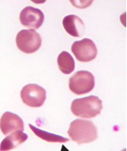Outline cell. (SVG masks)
Segmentation results:
<instances>
[{
    "mask_svg": "<svg viewBox=\"0 0 127 151\" xmlns=\"http://www.w3.org/2000/svg\"><path fill=\"white\" fill-rule=\"evenodd\" d=\"M68 134L73 141L81 145L95 141L98 129L93 122L78 119L70 124Z\"/></svg>",
    "mask_w": 127,
    "mask_h": 151,
    "instance_id": "obj_1",
    "label": "cell"
},
{
    "mask_svg": "<svg viewBox=\"0 0 127 151\" xmlns=\"http://www.w3.org/2000/svg\"><path fill=\"white\" fill-rule=\"evenodd\" d=\"M103 101L95 95L75 99L72 102L71 110L75 116L82 118H94L100 114Z\"/></svg>",
    "mask_w": 127,
    "mask_h": 151,
    "instance_id": "obj_2",
    "label": "cell"
},
{
    "mask_svg": "<svg viewBox=\"0 0 127 151\" xmlns=\"http://www.w3.org/2000/svg\"><path fill=\"white\" fill-rule=\"evenodd\" d=\"M70 91L76 95L90 93L95 87V77L88 71H78L70 77L69 81Z\"/></svg>",
    "mask_w": 127,
    "mask_h": 151,
    "instance_id": "obj_3",
    "label": "cell"
},
{
    "mask_svg": "<svg viewBox=\"0 0 127 151\" xmlns=\"http://www.w3.org/2000/svg\"><path fill=\"white\" fill-rule=\"evenodd\" d=\"M16 43L19 50L26 54L37 51L42 45L40 34L34 30H21L16 37Z\"/></svg>",
    "mask_w": 127,
    "mask_h": 151,
    "instance_id": "obj_4",
    "label": "cell"
},
{
    "mask_svg": "<svg viewBox=\"0 0 127 151\" xmlns=\"http://www.w3.org/2000/svg\"><path fill=\"white\" fill-rule=\"evenodd\" d=\"M21 98L27 106L40 107L46 100V91L37 84H28L21 90Z\"/></svg>",
    "mask_w": 127,
    "mask_h": 151,
    "instance_id": "obj_5",
    "label": "cell"
},
{
    "mask_svg": "<svg viewBox=\"0 0 127 151\" xmlns=\"http://www.w3.org/2000/svg\"><path fill=\"white\" fill-rule=\"evenodd\" d=\"M71 51L77 60L81 62H88L95 59L98 49L92 40L83 38L76 41L71 46Z\"/></svg>",
    "mask_w": 127,
    "mask_h": 151,
    "instance_id": "obj_6",
    "label": "cell"
},
{
    "mask_svg": "<svg viewBox=\"0 0 127 151\" xmlns=\"http://www.w3.org/2000/svg\"><path fill=\"white\" fill-rule=\"evenodd\" d=\"M44 19V14L42 11L33 6L25 7L19 16L21 24L34 30L40 28L43 23Z\"/></svg>",
    "mask_w": 127,
    "mask_h": 151,
    "instance_id": "obj_7",
    "label": "cell"
},
{
    "mask_svg": "<svg viewBox=\"0 0 127 151\" xmlns=\"http://www.w3.org/2000/svg\"><path fill=\"white\" fill-rule=\"evenodd\" d=\"M0 129L4 135H7L16 131L23 132L24 130V124L17 114L6 112L0 119Z\"/></svg>",
    "mask_w": 127,
    "mask_h": 151,
    "instance_id": "obj_8",
    "label": "cell"
},
{
    "mask_svg": "<svg viewBox=\"0 0 127 151\" xmlns=\"http://www.w3.org/2000/svg\"><path fill=\"white\" fill-rule=\"evenodd\" d=\"M64 30L73 37H80L85 31L83 21L76 15H69L64 18L62 21Z\"/></svg>",
    "mask_w": 127,
    "mask_h": 151,
    "instance_id": "obj_9",
    "label": "cell"
},
{
    "mask_svg": "<svg viewBox=\"0 0 127 151\" xmlns=\"http://www.w3.org/2000/svg\"><path fill=\"white\" fill-rule=\"evenodd\" d=\"M28 139V135L21 131H16L1 141L0 151H9L17 148Z\"/></svg>",
    "mask_w": 127,
    "mask_h": 151,
    "instance_id": "obj_10",
    "label": "cell"
},
{
    "mask_svg": "<svg viewBox=\"0 0 127 151\" xmlns=\"http://www.w3.org/2000/svg\"><path fill=\"white\" fill-rule=\"evenodd\" d=\"M59 69L64 74H70L75 69V62L73 57L67 52L64 51L59 55L57 58Z\"/></svg>",
    "mask_w": 127,
    "mask_h": 151,
    "instance_id": "obj_11",
    "label": "cell"
},
{
    "mask_svg": "<svg viewBox=\"0 0 127 151\" xmlns=\"http://www.w3.org/2000/svg\"><path fill=\"white\" fill-rule=\"evenodd\" d=\"M29 127L37 137L40 138L41 139L44 140V141L51 142V143H65V142H68L69 141V138L41 130L40 129L37 128V127H34L32 124H29Z\"/></svg>",
    "mask_w": 127,
    "mask_h": 151,
    "instance_id": "obj_12",
    "label": "cell"
}]
</instances>
